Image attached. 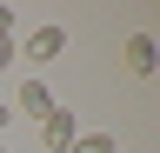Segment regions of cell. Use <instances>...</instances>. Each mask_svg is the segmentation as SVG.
<instances>
[{
    "label": "cell",
    "mask_w": 160,
    "mask_h": 153,
    "mask_svg": "<svg viewBox=\"0 0 160 153\" xmlns=\"http://www.w3.org/2000/svg\"><path fill=\"white\" fill-rule=\"evenodd\" d=\"M0 33H13V7H7V0H0Z\"/></svg>",
    "instance_id": "7"
},
{
    "label": "cell",
    "mask_w": 160,
    "mask_h": 153,
    "mask_svg": "<svg viewBox=\"0 0 160 153\" xmlns=\"http://www.w3.org/2000/svg\"><path fill=\"white\" fill-rule=\"evenodd\" d=\"M60 53H67V27H33L27 33V47H20V60H33V67H47V60H60Z\"/></svg>",
    "instance_id": "1"
},
{
    "label": "cell",
    "mask_w": 160,
    "mask_h": 153,
    "mask_svg": "<svg viewBox=\"0 0 160 153\" xmlns=\"http://www.w3.org/2000/svg\"><path fill=\"white\" fill-rule=\"evenodd\" d=\"M7 120H13V107H0V133H7Z\"/></svg>",
    "instance_id": "8"
},
{
    "label": "cell",
    "mask_w": 160,
    "mask_h": 153,
    "mask_svg": "<svg viewBox=\"0 0 160 153\" xmlns=\"http://www.w3.org/2000/svg\"><path fill=\"white\" fill-rule=\"evenodd\" d=\"M73 140H80V127H73V113H67V107H53L47 120H40V146H47V153H67Z\"/></svg>",
    "instance_id": "2"
},
{
    "label": "cell",
    "mask_w": 160,
    "mask_h": 153,
    "mask_svg": "<svg viewBox=\"0 0 160 153\" xmlns=\"http://www.w3.org/2000/svg\"><path fill=\"white\" fill-rule=\"evenodd\" d=\"M67 153H113V140H107V133H80Z\"/></svg>",
    "instance_id": "5"
},
{
    "label": "cell",
    "mask_w": 160,
    "mask_h": 153,
    "mask_svg": "<svg viewBox=\"0 0 160 153\" xmlns=\"http://www.w3.org/2000/svg\"><path fill=\"white\" fill-rule=\"evenodd\" d=\"M0 153H7V146H0Z\"/></svg>",
    "instance_id": "9"
},
{
    "label": "cell",
    "mask_w": 160,
    "mask_h": 153,
    "mask_svg": "<svg viewBox=\"0 0 160 153\" xmlns=\"http://www.w3.org/2000/svg\"><path fill=\"white\" fill-rule=\"evenodd\" d=\"M13 113H27V120L40 127L53 113V93H47V80H20V100H13Z\"/></svg>",
    "instance_id": "3"
},
{
    "label": "cell",
    "mask_w": 160,
    "mask_h": 153,
    "mask_svg": "<svg viewBox=\"0 0 160 153\" xmlns=\"http://www.w3.org/2000/svg\"><path fill=\"white\" fill-rule=\"evenodd\" d=\"M113 153H120V146H113Z\"/></svg>",
    "instance_id": "10"
},
{
    "label": "cell",
    "mask_w": 160,
    "mask_h": 153,
    "mask_svg": "<svg viewBox=\"0 0 160 153\" xmlns=\"http://www.w3.org/2000/svg\"><path fill=\"white\" fill-rule=\"evenodd\" d=\"M153 67H160V53H153V33H133V40H127V73H140V80H147Z\"/></svg>",
    "instance_id": "4"
},
{
    "label": "cell",
    "mask_w": 160,
    "mask_h": 153,
    "mask_svg": "<svg viewBox=\"0 0 160 153\" xmlns=\"http://www.w3.org/2000/svg\"><path fill=\"white\" fill-rule=\"evenodd\" d=\"M20 60V47H13V33H0V67H13Z\"/></svg>",
    "instance_id": "6"
}]
</instances>
